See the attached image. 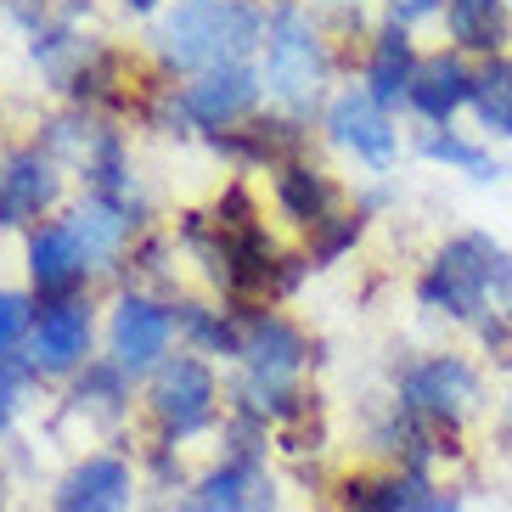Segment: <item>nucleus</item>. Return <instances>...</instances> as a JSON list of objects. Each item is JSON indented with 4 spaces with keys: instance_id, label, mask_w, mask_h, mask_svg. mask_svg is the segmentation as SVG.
Instances as JSON below:
<instances>
[{
    "instance_id": "obj_1",
    "label": "nucleus",
    "mask_w": 512,
    "mask_h": 512,
    "mask_svg": "<svg viewBox=\"0 0 512 512\" xmlns=\"http://www.w3.org/2000/svg\"><path fill=\"white\" fill-rule=\"evenodd\" d=\"M417 299L428 310H439V316L467 321V327H479L484 316L512 321V254L496 237H484V231H462L422 271Z\"/></svg>"
},
{
    "instance_id": "obj_2",
    "label": "nucleus",
    "mask_w": 512,
    "mask_h": 512,
    "mask_svg": "<svg viewBox=\"0 0 512 512\" xmlns=\"http://www.w3.org/2000/svg\"><path fill=\"white\" fill-rule=\"evenodd\" d=\"M259 34L265 17L248 0H186L158 23V57L169 68L214 74V68H237L259 46Z\"/></svg>"
},
{
    "instance_id": "obj_3",
    "label": "nucleus",
    "mask_w": 512,
    "mask_h": 512,
    "mask_svg": "<svg viewBox=\"0 0 512 512\" xmlns=\"http://www.w3.org/2000/svg\"><path fill=\"white\" fill-rule=\"evenodd\" d=\"M304 332L287 327L282 316L271 310H259L248 316L242 327V361H248V377H242V411H254V417H299V389H293V377L304 366Z\"/></svg>"
},
{
    "instance_id": "obj_4",
    "label": "nucleus",
    "mask_w": 512,
    "mask_h": 512,
    "mask_svg": "<svg viewBox=\"0 0 512 512\" xmlns=\"http://www.w3.org/2000/svg\"><path fill=\"white\" fill-rule=\"evenodd\" d=\"M265 91L282 107L304 113V107L321 96V79H327V46L321 34L310 29V17L299 6H276L271 23H265Z\"/></svg>"
},
{
    "instance_id": "obj_5",
    "label": "nucleus",
    "mask_w": 512,
    "mask_h": 512,
    "mask_svg": "<svg viewBox=\"0 0 512 512\" xmlns=\"http://www.w3.org/2000/svg\"><path fill=\"white\" fill-rule=\"evenodd\" d=\"M479 394V372L462 355H428V361H411L400 372V406L445 439L479 411Z\"/></svg>"
},
{
    "instance_id": "obj_6",
    "label": "nucleus",
    "mask_w": 512,
    "mask_h": 512,
    "mask_svg": "<svg viewBox=\"0 0 512 512\" xmlns=\"http://www.w3.org/2000/svg\"><path fill=\"white\" fill-rule=\"evenodd\" d=\"M147 406L164 428V445L175 439H192L214 422V406H220V389H214V372L192 355H175L152 372V389H147Z\"/></svg>"
},
{
    "instance_id": "obj_7",
    "label": "nucleus",
    "mask_w": 512,
    "mask_h": 512,
    "mask_svg": "<svg viewBox=\"0 0 512 512\" xmlns=\"http://www.w3.org/2000/svg\"><path fill=\"white\" fill-rule=\"evenodd\" d=\"M169 332H175V316L164 304L141 299V293H124L119 310H113V327H107V344H113V366L124 372H158L169 349Z\"/></svg>"
},
{
    "instance_id": "obj_8",
    "label": "nucleus",
    "mask_w": 512,
    "mask_h": 512,
    "mask_svg": "<svg viewBox=\"0 0 512 512\" xmlns=\"http://www.w3.org/2000/svg\"><path fill=\"white\" fill-rule=\"evenodd\" d=\"M136 501V473L124 456H85L68 467V479L57 484V512H130Z\"/></svg>"
},
{
    "instance_id": "obj_9",
    "label": "nucleus",
    "mask_w": 512,
    "mask_h": 512,
    "mask_svg": "<svg viewBox=\"0 0 512 512\" xmlns=\"http://www.w3.org/2000/svg\"><path fill=\"white\" fill-rule=\"evenodd\" d=\"M327 130L338 147H349L355 158H366L372 169L394 164V147H400V130H394L389 107H377L366 91H344L327 107Z\"/></svg>"
},
{
    "instance_id": "obj_10",
    "label": "nucleus",
    "mask_w": 512,
    "mask_h": 512,
    "mask_svg": "<svg viewBox=\"0 0 512 512\" xmlns=\"http://www.w3.org/2000/svg\"><path fill=\"white\" fill-rule=\"evenodd\" d=\"M91 355V310L79 299L46 304L29 327V366L34 372H74Z\"/></svg>"
},
{
    "instance_id": "obj_11",
    "label": "nucleus",
    "mask_w": 512,
    "mask_h": 512,
    "mask_svg": "<svg viewBox=\"0 0 512 512\" xmlns=\"http://www.w3.org/2000/svg\"><path fill=\"white\" fill-rule=\"evenodd\" d=\"M473 85H479V68H467L456 51H439V57H422L406 102L439 130V124H451L462 107H473Z\"/></svg>"
},
{
    "instance_id": "obj_12",
    "label": "nucleus",
    "mask_w": 512,
    "mask_h": 512,
    "mask_svg": "<svg viewBox=\"0 0 512 512\" xmlns=\"http://www.w3.org/2000/svg\"><path fill=\"white\" fill-rule=\"evenodd\" d=\"M57 203V169L40 147H23L0 169V226H23Z\"/></svg>"
},
{
    "instance_id": "obj_13",
    "label": "nucleus",
    "mask_w": 512,
    "mask_h": 512,
    "mask_svg": "<svg viewBox=\"0 0 512 512\" xmlns=\"http://www.w3.org/2000/svg\"><path fill=\"white\" fill-rule=\"evenodd\" d=\"M259 96V74L248 68V62H237V68H214V74H197L192 85L181 91V113L197 124H231L242 119L248 107H254Z\"/></svg>"
},
{
    "instance_id": "obj_14",
    "label": "nucleus",
    "mask_w": 512,
    "mask_h": 512,
    "mask_svg": "<svg viewBox=\"0 0 512 512\" xmlns=\"http://www.w3.org/2000/svg\"><path fill=\"white\" fill-rule=\"evenodd\" d=\"M85 248L68 226H34L29 231V271H34V287H40V299L62 304L74 299V287L85 282Z\"/></svg>"
},
{
    "instance_id": "obj_15",
    "label": "nucleus",
    "mask_w": 512,
    "mask_h": 512,
    "mask_svg": "<svg viewBox=\"0 0 512 512\" xmlns=\"http://www.w3.org/2000/svg\"><path fill=\"white\" fill-rule=\"evenodd\" d=\"M422 57L411 51V34L406 23H383V29L372 34V57H366V96H372L377 107H400L411 96V79H417Z\"/></svg>"
},
{
    "instance_id": "obj_16",
    "label": "nucleus",
    "mask_w": 512,
    "mask_h": 512,
    "mask_svg": "<svg viewBox=\"0 0 512 512\" xmlns=\"http://www.w3.org/2000/svg\"><path fill=\"white\" fill-rule=\"evenodd\" d=\"M445 29L462 51H479L490 62L512 40V12L507 0H445Z\"/></svg>"
},
{
    "instance_id": "obj_17",
    "label": "nucleus",
    "mask_w": 512,
    "mask_h": 512,
    "mask_svg": "<svg viewBox=\"0 0 512 512\" xmlns=\"http://www.w3.org/2000/svg\"><path fill=\"white\" fill-rule=\"evenodd\" d=\"M434 484L394 467V473H377V479H349L344 496H338V512H411Z\"/></svg>"
},
{
    "instance_id": "obj_18",
    "label": "nucleus",
    "mask_w": 512,
    "mask_h": 512,
    "mask_svg": "<svg viewBox=\"0 0 512 512\" xmlns=\"http://www.w3.org/2000/svg\"><path fill=\"white\" fill-rule=\"evenodd\" d=\"M276 203H282L299 226L316 231L321 220H332L338 192H332V181H327V175H316L310 164H282V175H276Z\"/></svg>"
},
{
    "instance_id": "obj_19",
    "label": "nucleus",
    "mask_w": 512,
    "mask_h": 512,
    "mask_svg": "<svg viewBox=\"0 0 512 512\" xmlns=\"http://www.w3.org/2000/svg\"><path fill=\"white\" fill-rule=\"evenodd\" d=\"M214 152H226V158H237V164H282L287 152L299 147V130L293 124H248V130H214Z\"/></svg>"
},
{
    "instance_id": "obj_20",
    "label": "nucleus",
    "mask_w": 512,
    "mask_h": 512,
    "mask_svg": "<svg viewBox=\"0 0 512 512\" xmlns=\"http://www.w3.org/2000/svg\"><path fill=\"white\" fill-rule=\"evenodd\" d=\"M68 231L79 237L85 259H113L124 248V237H130V209L113 203V197H91V203L68 220Z\"/></svg>"
},
{
    "instance_id": "obj_21",
    "label": "nucleus",
    "mask_w": 512,
    "mask_h": 512,
    "mask_svg": "<svg viewBox=\"0 0 512 512\" xmlns=\"http://www.w3.org/2000/svg\"><path fill=\"white\" fill-rule=\"evenodd\" d=\"M473 113L490 136L512 141V57H490L479 68V85H473Z\"/></svg>"
},
{
    "instance_id": "obj_22",
    "label": "nucleus",
    "mask_w": 512,
    "mask_h": 512,
    "mask_svg": "<svg viewBox=\"0 0 512 512\" xmlns=\"http://www.w3.org/2000/svg\"><path fill=\"white\" fill-rule=\"evenodd\" d=\"M422 158H434V164H451V169H462V175H473V181H496V175H501L496 158H490L479 141L456 136L451 124H439V130H422Z\"/></svg>"
},
{
    "instance_id": "obj_23",
    "label": "nucleus",
    "mask_w": 512,
    "mask_h": 512,
    "mask_svg": "<svg viewBox=\"0 0 512 512\" xmlns=\"http://www.w3.org/2000/svg\"><path fill=\"white\" fill-rule=\"evenodd\" d=\"M79 411H96V417H119L124 411V366H85V377H79V389H74Z\"/></svg>"
},
{
    "instance_id": "obj_24",
    "label": "nucleus",
    "mask_w": 512,
    "mask_h": 512,
    "mask_svg": "<svg viewBox=\"0 0 512 512\" xmlns=\"http://www.w3.org/2000/svg\"><path fill=\"white\" fill-rule=\"evenodd\" d=\"M181 327L192 332L203 349L214 355H242V332L231 316H214V310H197V304H181Z\"/></svg>"
},
{
    "instance_id": "obj_25",
    "label": "nucleus",
    "mask_w": 512,
    "mask_h": 512,
    "mask_svg": "<svg viewBox=\"0 0 512 512\" xmlns=\"http://www.w3.org/2000/svg\"><path fill=\"white\" fill-rule=\"evenodd\" d=\"M361 242V214H332L316 226V242H310V265H332L338 254H349Z\"/></svg>"
},
{
    "instance_id": "obj_26",
    "label": "nucleus",
    "mask_w": 512,
    "mask_h": 512,
    "mask_svg": "<svg viewBox=\"0 0 512 512\" xmlns=\"http://www.w3.org/2000/svg\"><path fill=\"white\" fill-rule=\"evenodd\" d=\"M29 299L23 293H0V361L12 355L17 344H23V332H29Z\"/></svg>"
},
{
    "instance_id": "obj_27",
    "label": "nucleus",
    "mask_w": 512,
    "mask_h": 512,
    "mask_svg": "<svg viewBox=\"0 0 512 512\" xmlns=\"http://www.w3.org/2000/svg\"><path fill=\"white\" fill-rule=\"evenodd\" d=\"M479 338H484V349L496 355V366H512V321L507 316H484Z\"/></svg>"
},
{
    "instance_id": "obj_28",
    "label": "nucleus",
    "mask_w": 512,
    "mask_h": 512,
    "mask_svg": "<svg viewBox=\"0 0 512 512\" xmlns=\"http://www.w3.org/2000/svg\"><path fill=\"white\" fill-rule=\"evenodd\" d=\"M411 512H467V507H462V496H456V490H439V484H434V490H428V496H422Z\"/></svg>"
},
{
    "instance_id": "obj_29",
    "label": "nucleus",
    "mask_w": 512,
    "mask_h": 512,
    "mask_svg": "<svg viewBox=\"0 0 512 512\" xmlns=\"http://www.w3.org/2000/svg\"><path fill=\"white\" fill-rule=\"evenodd\" d=\"M175 512H231V507H226V501H214L209 490L197 484V490H192V496H186V501H181V507H175Z\"/></svg>"
},
{
    "instance_id": "obj_30",
    "label": "nucleus",
    "mask_w": 512,
    "mask_h": 512,
    "mask_svg": "<svg viewBox=\"0 0 512 512\" xmlns=\"http://www.w3.org/2000/svg\"><path fill=\"white\" fill-rule=\"evenodd\" d=\"M0 501H6V479H0Z\"/></svg>"
}]
</instances>
